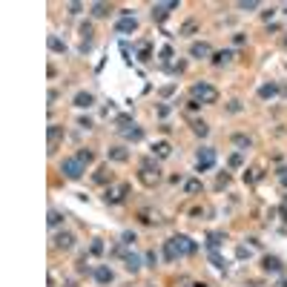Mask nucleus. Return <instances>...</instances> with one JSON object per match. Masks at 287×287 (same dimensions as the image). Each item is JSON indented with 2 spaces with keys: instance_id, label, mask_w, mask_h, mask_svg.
Returning a JSON list of instances; mask_svg holds the SVG:
<instances>
[{
  "instance_id": "obj_20",
  "label": "nucleus",
  "mask_w": 287,
  "mask_h": 287,
  "mask_svg": "<svg viewBox=\"0 0 287 287\" xmlns=\"http://www.w3.org/2000/svg\"><path fill=\"white\" fill-rule=\"evenodd\" d=\"M152 152H155L158 158H169V152H172V147H169L167 141H158V144L152 147Z\"/></svg>"
},
{
  "instance_id": "obj_6",
  "label": "nucleus",
  "mask_w": 287,
  "mask_h": 287,
  "mask_svg": "<svg viewBox=\"0 0 287 287\" xmlns=\"http://www.w3.org/2000/svg\"><path fill=\"white\" fill-rule=\"evenodd\" d=\"M127 192H129V184H109L106 192H103V201L106 204H121L127 198Z\"/></svg>"
},
{
  "instance_id": "obj_26",
  "label": "nucleus",
  "mask_w": 287,
  "mask_h": 287,
  "mask_svg": "<svg viewBox=\"0 0 287 287\" xmlns=\"http://www.w3.org/2000/svg\"><path fill=\"white\" fill-rule=\"evenodd\" d=\"M233 144H236V147H241V150H247V147H253V141H250L247 135H233Z\"/></svg>"
},
{
  "instance_id": "obj_15",
  "label": "nucleus",
  "mask_w": 287,
  "mask_h": 287,
  "mask_svg": "<svg viewBox=\"0 0 287 287\" xmlns=\"http://www.w3.org/2000/svg\"><path fill=\"white\" fill-rule=\"evenodd\" d=\"M121 135H124L127 141H141V138H144V129L132 124V127H121Z\"/></svg>"
},
{
  "instance_id": "obj_5",
  "label": "nucleus",
  "mask_w": 287,
  "mask_h": 287,
  "mask_svg": "<svg viewBox=\"0 0 287 287\" xmlns=\"http://www.w3.org/2000/svg\"><path fill=\"white\" fill-rule=\"evenodd\" d=\"M213 167H216V150H213V147H201L198 155H195V169H198V172H207V169H213Z\"/></svg>"
},
{
  "instance_id": "obj_10",
  "label": "nucleus",
  "mask_w": 287,
  "mask_h": 287,
  "mask_svg": "<svg viewBox=\"0 0 287 287\" xmlns=\"http://www.w3.org/2000/svg\"><path fill=\"white\" fill-rule=\"evenodd\" d=\"M92 276H95L98 285H112V279H115V273H112L106 264H98L95 270H92Z\"/></svg>"
},
{
  "instance_id": "obj_2",
  "label": "nucleus",
  "mask_w": 287,
  "mask_h": 287,
  "mask_svg": "<svg viewBox=\"0 0 287 287\" xmlns=\"http://www.w3.org/2000/svg\"><path fill=\"white\" fill-rule=\"evenodd\" d=\"M190 95L195 103H216L219 101V89L213 86V84H192V89H190Z\"/></svg>"
},
{
  "instance_id": "obj_27",
  "label": "nucleus",
  "mask_w": 287,
  "mask_h": 287,
  "mask_svg": "<svg viewBox=\"0 0 287 287\" xmlns=\"http://www.w3.org/2000/svg\"><path fill=\"white\" fill-rule=\"evenodd\" d=\"M46 221H49V227H61V221H64V216H61L58 210H49V219H46Z\"/></svg>"
},
{
  "instance_id": "obj_14",
  "label": "nucleus",
  "mask_w": 287,
  "mask_h": 287,
  "mask_svg": "<svg viewBox=\"0 0 287 287\" xmlns=\"http://www.w3.org/2000/svg\"><path fill=\"white\" fill-rule=\"evenodd\" d=\"M61 138H64V127H61V124H52V127H49V150H55Z\"/></svg>"
},
{
  "instance_id": "obj_1",
  "label": "nucleus",
  "mask_w": 287,
  "mask_h": 287,
  "mask_svg": "<svg viewBox=\"0 0 287 287\" xmlns=\"http://www.w3.org/2000/svg\"><path fill=\"white\" fill-rule=\"evenodd\" d=\"M192 253H195V241L190 236H172L169 241H164V258L167 261H178V258Z\"/></svg>"
},
{
  "instance_id": "obj_17",
  "label": "nucleus",
  "mask_w": 287,
  "mask_h": 287,
  "mask_svg": "<svg viewBox=\"0 0 287 287\" xmlns=\"http://www.w3.org/2000/svg\"><path fill=\"white\" fill-rule=\"evenodd\" d=\"M124 264H127V270H129V273H138V270H141V255H135V253H124Z\"/></svg>"
},
{
  "instance_id": "obj_42",
  "label": "nucleus",
  "mask_w": 287,
  "mask_h": 287,
  "mask_svg": "<svg viewBox=\"0 0 287 287\" xmlns=\"http://www.w3.org/2000/svg\"><path fill=\"white\" fill-rule=\"evenodd\" d=\"M285 43H287V37H285Z\"/></svg>"
},
{
  "instance_id": "obj_39",
  "label": "nucleus",
  "mask_w": 287,
  "mask_h": 287,
  "mask_svg": "<svg viewBox=\"0 0 287 287\" xmlns=\"http://www.w3.org/2000/svg\"><path fill=\"white\" fill-rule=\"evenodd\" d=\"M279 181L287 187V169H279Z\"/></svg>"
},
{
  "instance_id": "obj_12",
  "label": "nucleus",
  "mask_w": 287,
  "mask_h": 287,
  "mask_svg": "<svg viewBox=\"0 0 287 287\" xmlns=\"http://www.w3.org/2000/svg\"><path fill=\"white\" fill-rule=\"evenodd\" d=\"M55 247H58V250H72V247H75V236H72V233H58V236H55Z\"/></svg>"
},
{
  "instance_id": "obj_13",
  "label": "nucleus",
  "mask_w": 287,
  "mask_h": 287,
  "mask_svg": "<svg viewBox=\"0 0 287 287\" xmlns=\"http://www.w3.org/2000/svg\"><path fill=\"white\" fill-rule=\"evenodd\" d=\"M72 103H75L78 109H89V106L95 103V95H92V92H78V95H75V101H72Z\"/></svg>"
},
{
  "instance_id": "obj_29",
  "label": "nucleus",
  "mask_w": 287,
  "mask_h": 287,
  "mask_svg": "<svg viewBox=\"0 0 287 287\" xmlns=\"http://www.w3.org/2000/svg\"><path fill=\"white\" fill-rule=\"evenodd\" d=\"M75 158L84 161V164H92V161H95V152H92V150H81V152H78Z\"/></svg>"
},
{
  "instance_id": "obj_35",
  "label": "nucleus",
  "mask_w": 287,
  "mask_h": 287,
  "mask_svg": "<svg viewBox=\"0 0 287 287\" xmlns=\"http://www.w3.org/2000/svg\"><path fill=\"white\" fill-rule=\"evenodd\" d=\"M66 9H69L72 15H78V12H84V3H66Z\"/></svg>"
},
{
  "instance_id": "obj_34",
  "label": "nucleus",
  "mask_w": 287,
  "mask_h": 287,
  "mask_svg": "<svg viewBox=\"0 0 287 287\" xmlns=\"http://www.w3.org/2000/svg\"><path fill=\"white\" fill-rule=\"evenodd\" d=\"M89 253H92V255H101V253H103V241H101V238H95V241H92Z\"/></svg>"
},
{
  "instance_id": "obj_25",
  "label": "nucleus",
  "mask_w": 287,
  "mask_h": 287,
  "mask_svg": "<svg viewBox=\"0 0 287 287\" xmlns=\"http://www.w3.org/2000/svg\"><path fill=\"white\" fill-rule=\"evenodd\" d=\"M95 181H98V184H106V181L112 184V172H109L106 167H103V169H98V172H95Z\"/></svg>"
},
{
  "instance_id": "obj_9",
  "label": "nucleus",
  "mask_w": 287,
  "mask_h": 287,
  "mask_svg": "<svg viewBox=\"0 0 287 287\" xmlns=\"http://www.w3.org/2000/svg\"><path fill=\"white\" fill-rule=\"evenodd\" d=\"M172 9H178V0H167V3H155V6H152V17H155V20H167V15H169Z\"/></svg>"
},
{
  "instance_id": "obj_33",
  "label": "nucleus",
  "mask_w": 287,
  "mask_h": 287,
  "mask_svg": "<svg viewBox=\"0 0 287 287\" xmlns=\"http://www.w3.org/2000/svg\"><path fill=\"white\" fill-rule=\"evenodd\" d=\"M219 244H221V233H213V236H210V241H207V247H210V250H216Z\"/></svg>"
},
{
  "instance_id": "obj_11",
  "label": "nucleus",
  "mask_w": 287,
  "mask_h": 287,
  "mask_svg": "<svg viewBox=\"0 0 287 287\" xmlns=\"http://www.w3.org/2000/svg\"><path fill=\"white\" fill-rule=\"evenodd\" d=\"M261 267H264L267 273H282V267H285V264H282V258H279V255H264V258H261Z\"/></svg>"
},
{
  "instance_id": "obj_4",
  "label": "nucleus",
  "mask_w": 287,
  "mask_h": 287,
  "mask_svg": "<svg viewBox=\"0 0 287 287\" xmlns=\"http://www.w3.org/2000/svg\"><path fill=\"white\" fill-rule=\"evenodd\" d=\"M61 172H64L69 181H78V178H84V172H86V164L78 158H64L61 161Z\"/></svg>"
},
{
  "instance_id": "obj_16",
  "label": "nucleus",
  "mask_w": 287,
  "mask_h": 287,
  "mask_svg": "<svg viewBox=\"0 0 287 287\" xmlns=\"http://www.w3.org/2000/svg\"><path fill=\"white\" fill-rule=\"evenodd\" d=\"M233 58H236V52H233V49H221V52H216V55H213V64L224 66V64H230Z\"/></svg>"
},
{
  "instance_id": "obj_22",
  "label": "nucleus",
  "mask_w": 287,
  "mask_h": 287,
  "mask_svg": "<svg viewBox=\"0 0 287 287\" xmlns=\"http://www.w3.org/2000/svg\"><path fill=\"white\" fill-rule=\"evenodd\" d=\"M49 49L52 52H66V43L61 37H55V34H49Z\"/></svg>"
},
{
  "instance_id": "obj_21",
  "label": "nucleus",
  "mask_w": 287,
  "mask_h": 287,
  "mask_svg": "<svg viewBox=\"0 0 287 287\" xmlns=\"http://www.w3.org/2000/svg\"><path fill=\"white\" fill-rule=\"evenodd\" d=\"M106 155L112 161H127L129 158V152L124 150V147H112V150H106Z\"/></svg>"
},
{
  "instance_id": "obj_38",
  "label": "nucleus",
  "mask_w": 287,
  "mask_h": 287,
  "mask_svg": "<svg viewBox=\"0 0 287 287\" xmlns=\"http://www.w3.org/2000/svg\"><path fill=\"white\" fill-rule=\"evenodd\" d=\"M238 258H250V247H238Z\"/></svg>"
},
{
  "instance_id": "obj_30",
  "label": "nucleus",
  "mask_w": 287,
  "mask_h": 287,
  "mask_svg": "<svg viewBox=\"0 0 287 287\" xmlns=\"http://www.w3.org/2000/svg\"><path fill=\"white\" fill-rule=\"evenodd\" d=\"M169 58H172V46H164V49L158 52V61L161 64H169Z\"/></svg>"
},
{
  "instance_id": "obj_7",
  "label": "nucleus",
  "mask_w": 287,
  "mask_h": 287,
  "mask_svg": "<svg viewBox=\"0 0 287 287\" xmlns=\"http://www.w3.org/2000/svg\"><path fill=\"white\" fill-rule=\"evenodd\" d=\"M213 55H216V52H213V46H210V43H204V40H195V43L190 46V58H195V61H204V58H210V61H213Z\"/></svg>"
},
{
  "instance_id": "obj_19",
  "label": "nucleus",
  "mask_w": 287,
  "mask_h": 287,
  "mask_svg": "<svg viewBox=\"0 0 287 287\" xmlns=\"http://www.w3.org/2000/svg\"><path fill=\"white\" fill-rule=\"evenodd\" d=\"M89 12H92L95 17H106V15L112 12V6H109V3H92V6H89Z\"/></svg>"
},
{
  "instance_id": "obj_18",
  "label": "nucleus",
  "mask_w": 287,
  "mask_h": 287,
  "mask_svg": "<svg viewBox=\"0 0 287 287\" xmlns=\"http://www.w3.org/2000/svg\"><path fill=\"white\" fill-rule=\"evenodd\" d=\"M279 95V86L276 84H264V86H258V98H264V101H270V98Z\"/></svg>"
},
{
  "instance_id": "obj_28",
  "label": "nucleus",
  "mask_w": 287,
  "mask_h": 287,
  "mask_svg": "<svg viewBox=\"0 0 287 287\" xmlns=\"http://www.w3.org/2000/svg\"><path fill=\"white\" fill-rule=\"evenodd\" d=\"M184 192H190V195H195V192H201V181H198V178H192V181H187V184H184Z\"/></svg>"
},
{
  "instance_id": "obj_8",
  "label": "nucleus",
  "mask_w": 287,
  "mask_h": 287,
  "mask_svg": "<svg viewBox=\"0 0 287 287\" xmlns=\"http://www.w3.org/2000/svg\"><path fill=\"white\" fill-rule=\"evenodd\" d=\"M115 32H118V34H132V32H138V17H132V15L121 17V20L115 23Z\"/></svg>"
},
{
  "instance_id": "obj_36",
  "label": "nucleus",
  "mask_w": 287,
  "mask_h": 287,
  "mask_svg": "<svg viewBox=\"0 0 287 287\" xmlns=\"http://www.w3.org/2000/svg\"><path fill=\"white\" fill-rule=\"evenodd\" d=\"M147 261L155 267V264H158V253H155V250H150V253H147Z\"/></svg>"
},
{
  "instance_id": "obj_3",
  "label": "nucleus",
  "mask_w": 287,
  "mask_h": 287,
  "mask_svg": "<svg viewBox=\"0 0 287 287\" xmlns=\"http://www.w3.org/2000/svg\"><path fill=\"white\" fill-rule=\"evenodd\" d=\"M138 178L147 184V187H152V184H158L161 181V169H158V164L152 158H147V161H141V172H138Z\"/></svg>"
},
{
  "instance_id": "obj_31",
  "label": "nucleus",
  "mask_w": 287,
  "mask_h": 287,
  "mask_svg": "<svg viewBox=\"0 0 287 287\" xmlns=\"http://www.w3.org/2000/svg\"><path fill=\"white\" fill-rule=\"evenodd\" d=\"M210 258H213V264H216L219 270H224V267H227V261H224V258H221L219 253H216V250H210Z\"/></svg>"
},
{
  "instance_id": "obj_41",
  "label": "nucleus",
  "mask_w": 287,
  "mask_h": 287,
  "mask_svg": "<svg viewBox=\"0 0 287 287\" xmlns=\"http://www.w3.org/2000/svg\"><path fill=\"white\" fill-rule=\"evenodd\" d=\"M282 287H287V282H282Z\"/></svg>"
},
{
  "instance_id": "obj_23",
  "label": "nucleus",
  "mask_w": 287,
  "mask_h": 287,
  "mask_svg": "<svg viewBox=\"0 0 287 287\" xmlns=\"http://www.w3.org/2000/svg\"><path fill=\"white\" fill-rule=\"evenodd\" d=\"M150 58H152V46H150V43H141V49H138V61L147 64Z\"/></svg>"
},
{
  "instance_id": "obj_40",
  "label": "nucleus",
  "mask_w": 287,
  "mask_h": 287,
  "mask_svg": "<svg viewBox=\"0 0 287 287\" xmlns=\"http://www.w3.org/2000/svg\"><path fill=\"white\" fill-rule=\"evenodd\" d=\"M190 287H210V285H204V282H195V285H190Z\"/></svg>"
},
{
  "instance_id": "obj_37",
  "label": "nucleus",
  "mask_w": 287,
  "mask_h": 287,
  "mask_svg": "<svg viewBox=\"0 0 287 287\" xmlns=\"http://www.w3.org/2000/svg\"><path fill=\"white\" fill-rule=\"evenodd\" d=\"M230 167H241V155L236 152V155H230Z\"/></svg>"
},
{
  "instance_id": "obj_32",
  "label": "nucleus",
  "mask_w": 287,
  "mask_h": 287,
  "mask_svg": "<svg viewBox=\"0 0 287 287\" xmlns=\"http://www.w3.org/2000/svg\"><path fill=\"white\" fill-rule=\"evenodd\" d=\"M238 9H244V12H253V9H258V0H241V3H238Z\"/></svg>"
},
{
  "instance_id": "obj_24",
  "label": "nucleus",
  "mask_w": 287,
  "mask_h": 287,
  "mask_svg": "<svg viewBox=\"0 0 287 287\" xmlns=\"http://www.w3.org/2000/svg\"><path fill=\"white\" fill-rule=\"evenodd\" d=\"M192 132L201 135V138H207V135H210V127H207L204 121H192Z\"/></svg>"
}]
</instances>
